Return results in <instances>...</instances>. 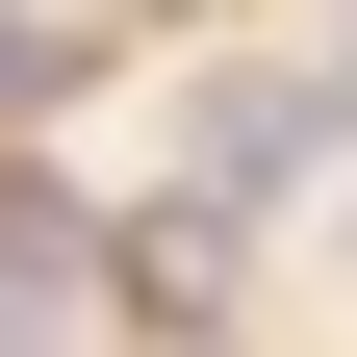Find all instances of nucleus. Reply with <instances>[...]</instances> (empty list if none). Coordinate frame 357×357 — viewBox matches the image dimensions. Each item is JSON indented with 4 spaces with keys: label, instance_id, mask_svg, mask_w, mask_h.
<instances>
[{
    "label": "nucleus",
    "instance_id": "obj_1",
    "mask_svg": "<svg viewBox=\"0 0 357 357\" xmlns=\"http://www.w3.org/2000/svg\"><path fill=\"white\" fill-rule=\"evenodd\" d=\"M77 281H102V230H77V204H0V357H52Z\"/></svg>",
    "mask_w": 357,
    "mask_h": 357
},
{
    "label": "nucleus",
    "instance_id": "obj_2",
    "mask_svg": "<svg viewBox=\"0 0 357 357\" xmlns=\"http://www.w3.org/2000/svg\"><path fill=\"white\" fill-rule=\"evenodd\" d=\"M332 102H357V26H332Z\"/></svg>",
    "mask_w": 357,
    "mask_h": 357
}]
</instances>
